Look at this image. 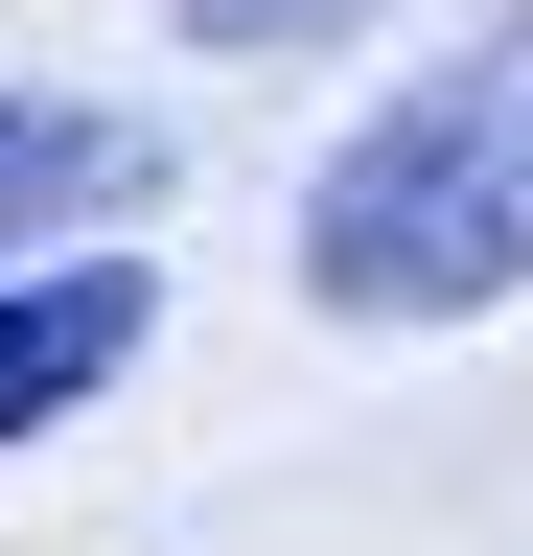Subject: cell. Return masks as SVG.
<instances>
[{
	"mask_svg": "<svg viewBox=\"0 0 533 556\" xmlns=\"http://www.w3.org/2000/svg\"><path fill=\"white\" fill-rule=\"evenodd\" d=\"M163 278L140 255H0V441H47V417H93L116 371H140Z\"/></svg>",
	"mask_w": 533,
	"mask_h": 556,
	"instance_id": "2",
	"label": "cell"
},
{
	"mask_svg": "<svg viewBox=\"0 0 533 556\" xmlns=\"http://www.w3.org/2000/svg\"><path fill=\"white\" fill-rule=\"evenodd\" d=\"M186 47H325V24H371V0H163Z\"/></svg>",
	"mask_w": 533,
	"mask_h": 556,
	"instance_id": "4",
	"label": "cell"
},
{
	"mask_svg": "<svg viewBox=\"0 0 533 556\" xmlns=\"http://www.w3.org/2000/svg\"><path fill=\"white\" fill-rule=\"evenodd\" d=\"M140 186H163V139L116 116V93H0V255H71Z\"/></svg>",
	"mask_w": 533,
	"mask_h": 556,
	"instance_id": "3",
	"label": "cell"
},
{
	"mask_svg": "<svg viewBox=\"0 0 533 556\" xmlns=\"http://www.w3.org/2000/svg\"><path fill=\"white\" fill-rule=\"evenodd\" d=\"M302 302H325V325L533 302V0H510L487 47L394 70V93L325 139V186H302Z\"/></svg>",
	"mask_w": 533,
	"mask_h": 556,
	"instance_id": "1",
	"label": "cell"
}]
</instances>
